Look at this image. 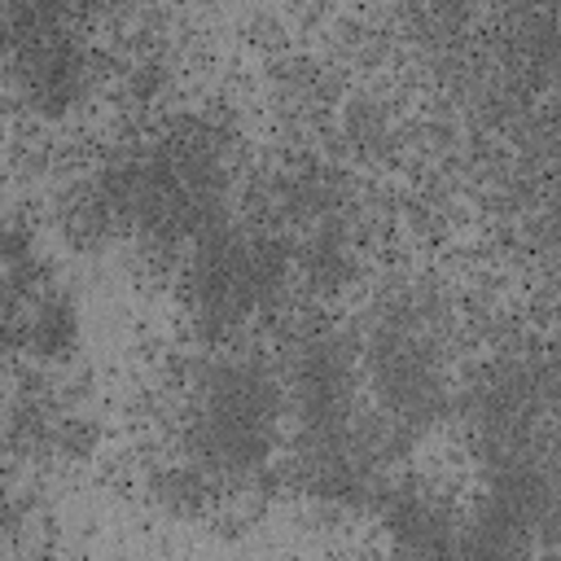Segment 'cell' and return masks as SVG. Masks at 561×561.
Returning a JSON list of instances; mask_svg holds the SVG:
<instances>
[{
	"mask_svg": "<svg viewBox=\"0 0 561 561\" xmlns=\"http://www.w3.org/2000/svg\"><path fill=\"white\" fill-rule=\"evenodd\" d=\"M289 421L285 373L259 355H215L193 381L184 412V447L215 482L254 478L280 451Z\"/></svg>",
	"mask_w": 561,
	"mask_h": 561,
	"instance_id": "obj_1",
	"label": "cell"
},
{
	"mask_svg": "<svg viewBox=\"0 0 561 561\" xmlns=\"http://www.w3.org/2000/svg\"><path fill=\"white\" fill-rule=\"evenodd\" d=\"M294 276V250L285 241L224 224L188 250V316L202 324V333L228 337L250 320L267 316L285 298V285Z\"/></svg>",
	"mask_w": 561,
	"mask_h": 561,
	"instance_id": "obj_2",
	"label": "cell"
},
{
	"mask_svg": "<svg viewBox=\"0 0 561 561\" xmlns=\"http://www.w3.org/2000/svg\"><path fill=\"white\" fill-rule=\"evenodd\" d=\"M364 386L373 390V412L403 438L421 434L447 412V368L434 320L421 302H394L377 316L364 351Z\"/></svg>",
	"mask_w": 561,
	"mask_h": 561,
	"instance_id": "obj_3",
	"label": "cell"
},
{
	"mask_svg": "<svg viewBox=\"0 0 561 561\" xmlns=\"http://www.w3.org/2000/svg\"><path fill=\"white\" fill-rule=\"evenodd\" d=\"M381 522L394 535V543L416 548V552H438V548H456V530H460V508L430 482H403V486H386L381 491Z\"/></svg>",
	"mask_w": 561,
	"mask_h": 561,
	"instance_id": "obj_4",
	"label": "cell"
},
{
	"mask_svg": "<svg viewBox=\"0 0 561 561\" xmlns=\"http://www.w3.org/2000/svg\"><path fill=\"white\" fill-rule=\"evenodd\" d=\"M18 307V333H22V346L35 355V359H66L75 355L79 346V333H83V316H79V302L66 294V289H48L39 285L35 294H26Z\"/></svg>",
	"mask_w": 561,
	"mask_h": 561,
	"instance_id": "obj_5",
	"label": "cell"
}]
</instances>
